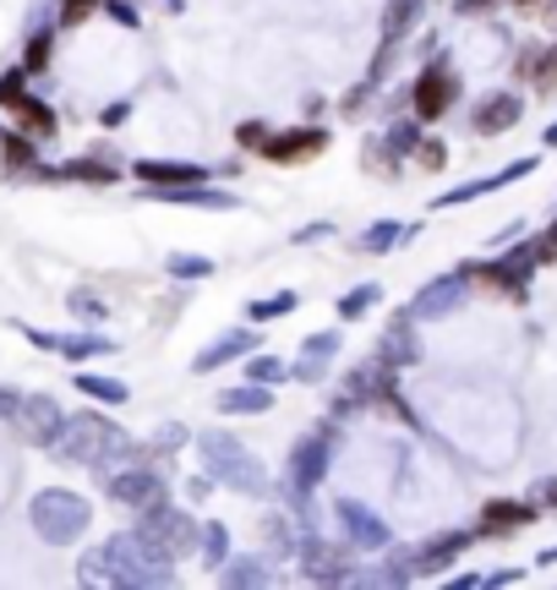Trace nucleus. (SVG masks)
<instances>
[{"instance_id": "nucleus-55", "label": "nucleus", "mask_w": 557, "mask_h": 590, "mask_svg": "<svg viewBox=\"0 0 557 590\" xmlns=\"http://www.w3.org/2000/svg\"><path fill=\"white\" fill-rule=\"evenodd\" d=\"M541 497H546V503H557V475H546V481H541Z\"/></svg>"}, {"instance_id": "nucleus-51", "label": "nucleus", "mask_w": 557, "mask_h": 590, "mask_svg": "<svg viewBox=\"0 0 557 590\" xmlns=\"http://www.w3.org/2000/svg\"><path fill=\"white\" fill-rule=\"evenodd\" d=\"M328 236H334V225H306L295 241H301V246H312V241H328Z\"/></svg>"}, {"instance_id": "nucleus-33", "label": "nucleus", "mask_w": 557, "mask_h": 590, "mask_svg": "<svg viewBox=\"0 0 557 590\" xmlns=\"http://www.w3.org/2000/svg\"><path fill=\"white\" fill-rule=\"evenodd\" d=\"M77 388H83L88 399H99V405H126V399H132V388H126L121 377H105V372H77Z\"/></svg>"}, {"instance_id": "nucleus-17", "label": "nucleus", "mask_w": 557, "mask_h": 590, "mask_svg": "<svg viewBox=\"0 0 557 590\" xmlns=\"http://www.w3.org/2000/svg\"><path fill=\"white\" fill-rule=\"evenodd\" d=\"M148 203H170V208H241L235 192H219L208 181H186V186H143Z\"/></svg>"}, {"instance_id": "nucleus-5", "label": "nucleus", "mask_w": 557, "mask_h": 590, "mask_svg": "<svg viewBox=\"0 0 557 590\" xmlns=\"http://www.w3.org/2000/svg\"><path fill=\"white\" fill-rule=\"evenodd\" d=\"M470 290H475V274H470V263H459V268H448V274L426 279L404 312H410L415 323H437V317H453V312L470 301Z\"/></svg>"}, {"instance_id": "nucleus-30", "label": "nucleus", "mask_w": 557, "mask_h": 590, "mask_svg": "<svg viewBox=\"0 0 557 590\" xmlns=\"http://www.w3.org/2000/svg\"><path fill=\"white\" fill-rule=\"evenodd\" d=\"M56 356L83 366V361H94V356H116V339H105V334H61Z\"/></svg>"}, {"instance_id": "nucleus-18", "label": "nucleus", "mask_w": 557, "mask_h": 590, "mask_svg": "<svg viewBox=\"0 0 557 590\" xmlns=\"http://www.w3.org/2000/svg\"><path fill=\"white\" fill-rule=\"evenodd\" d=\"M421 17H426V0H388V12H383V50H377V67H383V61H388V56H393V50L415 34V23H421ZM377 67H372V72H377Z\"/></svg>"}, {"instance_id": "nucleus-23", "label": "nucleus", "mask_w": 557, "mask_h": 590, "mask_svg": "<svg viewBox=\"0 0 557 590\" xmlns=\"http://www.w3.org/2000/svg\"><path fill=\"white\" fill-rule=\"evenodd\" d=\"M7 110H12V121H17V132H28V137H56V132H61V121H56V110H50L45 99H34L28 88H23V94H17V99L7 105Z\"/></svg>"}, {"instance_id": "nucleus-48", "label": "nucleus", "mask_w": 557, "mask_h": 590, "mask_svg": "<svg viewBox=\"0 0 557 590\" xmlns=\"http://www.w3.org/2000/svg\"><path fill=\"white\" fill-rule=\"evenodd\" d=\"M17 410H23V394L17 388H0V421H12Z\"/></svg>"}, {"instance_id": "nucleus-52", "label": "nucleus", "mask_w": 557, "mask_h": 590, "mask_svg": "<svg viewBox=\"0 0 557 590\" xmlns=\"http://www.w3.org/2000/svg\"><path fill=\"white\" fill-rule=\"evenodd\" d=\"M481 7H492V0H453V12H459V17H470V12H481Z\"/></svg>"}, {"instance_id": "nucleus-27", "label": "nucleus", "mask_w": 557, "mask_h": 590, "mask_svg": "<svg viewBox=\"0 0 557 590\" xmlns=\"http://www.w3.org/2000/svg\"><path fill=\"white\" fill-rule=\"evenodd\" d=\"M410 323H415V317L404 312V317H399V323H393V328L383 334V345H377V356H383L388 366H410V361H421V345H415V334H410Z\"/></svg>"}, {"instance_id": "nucleus-12", "label": "nucleus", "mask_w": 557, "mask_h": 590, "mask_svg": "<svg viewBox=\"0 0 557 590\" xmlns=\"http://www.w3.org/2000/svg\"><path fill=\"white\" fill-rule=\"evenodd\" d=\"M154 541H165L175 557H186L197 541H203V525L192 519V514H181V508H170V503H159V508H143V519H137Z\"/></svg>"}, {"instance_id": "nucleus-9", "label": "nucleus", "mask_w": 557, "mask_h": 590, "mask_svg": "<svg viewBox=\"0 0 557 590\" xmlns=\"http://www.w3.org/2000/svg\"><path fill=\"white\" fill-rule=\"evenodd\" d=\"M334 525H339V535H344L355 552H383V546L393 541L388 519H383L377 508H366L361 497H339V503H334Z\"/></svg>"}, {"instance_id": "nucleus-53", "label": "nucleus", "mask_w": 557, "mask_h": 590, "mask_svg": "<svg viewBox=\"0 0 557 590\" xmlns=\"http://www.w3.org/2000/svg\"><path fill=\"white\" fill-rule=\"evenodd\" d=\"M519 579V568H497V574H486V585H513Z\"/></svg>"}, {"instance_id": "nucleus-25", "label": "nucleus", "mask_w": 557, "mask_h": 590, "mask_svg": "<svg viewBox=\"0 0 557 590\" xmlns=\"http://www.w3.org/2000/svg\"><path fill=\"white\" fill-rule=\"evenodd\" d=\"M535 514H530V503H513V497H497V503H486V514H481V535H502V530H524Z\"/></svg>"}, {"instance_id": "nucleus-45", "label": "nucleus", "mask_w": 557, "mask_h": 590, "mask_svg": "<svg viewBox=\"0 0 557 590\" xmlns=\"http://www.w3.org/2000/svg\"><path fill=\"white\" fill-rule=\"evenodd\" d=\"M415 159H421L426 170H443V165H448V148H443V137H421V148H415Z\"/></svg>"}, {"instance_id": "nucleus-42", "label": "nucleus", "mask_w": 557, "mask_h": 590, "mask_svg": "<svg viewBox=\"0 0 557 590\" xmlns=\"http://www.w3.org/2000/svg\"><path fill=\"white\" fill-rule=\"evenodd\" d=\"M105 0H61V28H77L83 17H94Z\"/></svg>"}, {"instance_id": "nucleus-7", "label": "nucleus", "mask_w": 557, "mask_h": 590, "mask_svg": "<svg viewBox=\"0 0 557 590\" xmlns=\"http://www.w3.org/2000/svg\"><path fill=\"white\" fill-rule=\"evenodd\" d=\"M535 263H541V252H535V241H524L519 252H497V257H486V263H470V274H475V285H486V290L519 301L524 285H530V274H535Z\"/></svg>"}, {"instance_id": "nucleus-56", "label": "nucleus", "mask_w": 557, "mask_h": 590, "mask_svg": "<svg viewBox=\"0 0 557 590\" xmlns=\"http://www.w3.org/2000/svg\"><path fill=\"white\" fill-rule=\"evenodd\" d=\"M535 563H541V568H552V563H557V546H546V552H541Z\"/></svg>"}, {"instance_id": "nucleus-15", "label": "nucleus", "mask_w": 557, "mask_h": 590, "mask_svg": "<svg viewBox=\"0 0 557 590\" xmlns=\"http://www.w3.org/2000/svg\"><path fill=\"white\" fill-rule=\"evenodd\" d=\"M17 426H23V437H28V443L56 448V437H61V426H66V410H61V399H50V394H23Z\"/></svg>"}, {"instance_id": "nucleus-46", "label": "nucleus", "mask_w": 557, "mask_h": 590, "mask_svg": "<svg viewBox=\"0 0 557 590\" xmlns=\"http://www.w3.org/2000/svg\"><path fill=\"white\" fill-rule=\"evenodd\" d=\"M105 12H110L121 28H137V23H143V12L132 7V0H105Z\"/></svg>"}, {"instance_id": "nucleus-6", "label": "nucleus", "mask_w": 557, "mask_h": 590, "mask_svg": "<svg viewBox=\"0 0 557 590\" xmlns=\"http://www.w3.org/2000/svg\"><path fill=\"white\" fill-rule=\"evenodd\" d=\"M105 481V492L116 497V503H126V508H159V503H170V486H165V470L154 465V459H132V465H121V470H110V475H99Z\"/></svg>"}, {"instance_id": "nucleus-16", "label": "nucleus", "mask_w": 557, "mask_h": 590, "mask_svg": "<svg viewBox=\"0 0 557 590\" xmlns=\"http://www.w3.org/2000/svg\"><path fill=\"white\" fill-rule=\"evenodd\" d=\"M252 350H257V323L230 328V334H219L214 345H203V350L192 356V372H197V377H208V372H219V366H230V361H246Z\"/></svg>"}, {"instance_id": "nucleus-57", "label": "nucleus", "mask_w": 557, "mask_h": 590, "mask_svg": "<svg viewBox=\"0 0 557 590\" xmlns=\"http://www.w3.org/2000/svg\"><path fill=\"white\" fill-rule=\"evenodd\" d=\"M546 148H557V121H552V127H546Z\"/></svg>"}, {"instance_id": "nucleus-21", "label": "nucleus", "mask_w": 557, "mask_h": 590, "mask_svg": "<svg viewBox=\"0 0 557 590\" xmlns=\"http://www.w3.org/2000/svg\"><path fill=\"white\" fill-rule=\"evenodd\" d=\"M334 356H339V334L334 328H323V334H306L301 339V356H295V383H323L328 377V366H334Z\"/></svg>"}, {"instance_id": "nucleus-13", "label": "nucleus", "mask_w": 557, "mask_h": 590, "mask_svg": "<svg viewBox=\"0 0 557 590\" xmlns=\"http://www.w3.org/2000/svg\"><path fill=\"white\" fill-rule=\"evenodd\" d=\"M519 116H524V99H519L513 88H492V94L475 99L470 127H475V137H502V132L519 127Z\"/></svg>"}, {"instance_id": "nucleus-29", "label": "nucleus", "mask_w": 557, "mask_h": 590, "mask_svg": "<svg viewBox=\"0 0 557 590\" xmlns=\"http://www.w3.org/2000/svg\"><path fill=\"white\" fill-rule=\"evenodd\" d=\"M0 148H7V181H17V176H45L39 159H34V137H28V132H7V137H0Z\"/></svg>"}, {"instance_id": "nucleus-19", "label": "nucleus", "mask_w": 557, "mask_h": 590, "mask_svg": "<svg viewBox=\"0 0 557 590\" xmlns=\"http://www.w3.org/2000/svg\"><path fill=\"white\" fill-rule=\"evenodd\" d=\"M132 176L143 186H186V181H214L208 165H192V159H137Z\"/></svg>"}, {"instance_id": "nucleus-24", "label": "nucleus", "mask_w": 557, "mask_h": 590, "mask_svg": "<svg viewBox=\"0 0 557 590\" xmlns=\"http://www.w3.org/2000/svg\"><path fill=\"white\" fill-rule=\"evenodd\" d=\"M214 405H219V416H263V410H274V388L246 377V388H225Z\"/></svg>"}, {"instance_id": "nucleus-26", "label": "nucleus", "mask_w": 557, "mask_h": 590, "mask_svg": "<svg viewBox=\"0 0 557 590\" xmlns=\"http://www.w3.org/2000/svg\"><path fill=\"white\" fill-rule=\"evenodd\" d=\"M219 579H225L230 590H252V585H268L274 568L263 563V552H235V557L219 568Z\"/></svg>"}, {"instance_id": "nucleus-38", "label": "nucleus", "mask_w": 557, "mask_h": 590, "mask_svg": "<svg viewBox=\"0 0 557 590\" xmlns=\"http://www.w3.org/2000/svg\"><path fill=\"white\" fill-rule=\"evenodd\" d=\"M415 148H421V116H415V121H393V127H388V154L404 159V154H415Z\"/></svg>"}, {"instance_id": "nucleus-47", "label": "nucleus", "mask_w": 557, "mask_h": 590, "mask_svg": "<svg viewBox=\"0 0 557 590\" xmlns=\"http://www.w3.org/2000/svg\"><path fill=\"white\" fill-rule=\"evenodd\" d=\"M235 137H241V148H263V143H268V127H263V121H257V127L246 121V127H241Z\"/></svg>"}, {"instance_id": "nucleus-41", "label": "nucleus", "mask_w": 557, "mask_h": 590, "mask_svg": "<svg viewBox=\"0 0 557 590\" xmlns=\"http://www.w3.org/2000/svg\"><path fill=\"white\" fill-rule=\"evenodd\" d=\"M524 72L541 77V88H552V83H557V45H552L546 56H524Z\"/></svg>"}, {"instance_id": "nucleus-22", "label": "nucleus", "mask_w": 557, "mask_h": 590, "mask_svg": "<svg viewBox=\"0 0 557 590\" xmlns=\"http://www.w3.org/2000/svg\"><path fill=\"white\" fill-rule=\"evenodd\" d=\"M323 148H328V132L306 127V132H279V137H268V143H263V159H268V165H295V159H312V154H323Z\"/></svg>"}, {"instance_id": "nucleus-2", "label": "nucleus", "mask_w": 557, "mask_h": 590, "mask_svg": "<svg viewBox=\"0 0 557 590\" xmlns=\"http://www.w3.org/2000/svg\"><path fill=\"white\" fill-rule=\"evenodd\" d=\"M56 459H72V465H94L99 475H110V470H121V465H132V459H148V448H137L110 416H99V410H77V416H66V426H61V437H56V448H50Z\"/></svg>"}, {"instance_id": "nucleus-60", "label": "nucleus", "mask_w": 557, "mask_h": 590, "mask_svg": "<svg viewBox=\"0 0 557 590\" xmlns=\"http://www.w3.org/2000/svg\"><path fill=\"white\" fill-rule=\"evenodd\" d=\"M0 137H7V132H0Z\"/></svg>"}, {"instance_id": "nucleus-59", "label": "nucleus", "mask_w": 557, "mask_h": 590, "mask_svg": "<svg viewBox=\"0 0 557 590\" xmlns=\"http://www.w3.org/2000/svg\"><path fill=\"white\" fill-rule=\"evenodd\" d=\"M519 7H535V0H519Z\"/></svg>"}, {"instance_id": "nucleus-28", "label": "nucleus", "mask_w": 557, "mask_h": 590, "mask_svg": "<svg viewBox=\"0 0 557 590\" xmlns=\"http://www.w3.org/2000/svg\"><path fill=\"white\" fill-rule=\"evenodd\" d=\"M410 230L399 225V219H372L366 230H361V241H355V252H366V257H388L399 241H404Z\"/></svg>"}, {"instance_id": "nucleus-49", "label": "nucleus", "mask_w": 557, "mask_h": 590, "mask_svg": "<svg viewBox=\"0 0 557 590\" xmlns=\"http://www.w3.org/2000/svg\"><path fill=\"white\" fill-rule=\"evenodd\" d=\"M214 486H219L214 475H192V481H186V497H192V503H203V497H208Z\"/></svg>"}, {"instance_id": "nucleus-40", "label": "nucleus", "mask_w": 557, "mask_h": 590, "mask_svg": "<svg viewBox=\"0 0 557 590\" xmlns=\"http://www.w3.org/2000/svg\"><path fill=\"white\" fill-rule=\"evenodd\" d=\"M186 443H192V432H186L181 421H165V426L154 432V443H148V459H154V454H175V448H186Z\"/></svg>"}, {"instance_id": "nucleus-39", "label": "nucleus", "mask_w": 557, "mask_h": 590, "mask_svg": "<svg viewBox=\"0 0 557 590\" xmlns=\"http://www.w3.org/2000/svg\"><path fill=\"white\" fill-rule=\"evenodd\" d=\"M284 372H290V366H284L279 356H257V350L246 356V377H252V383H268V388H274V383H284Z\"/></svg>"}, {"instance_id": "nucleus-44", "label": "nucleus", "mask_w": 557, "mask_h": 590, "mask_svg": "<svg viewBox=\"0 0 557 590\" xmlns=\"http://www.w3.org/2000/svg\"><path fill=\"white\" fill-rule=\"evenodd\" d=\"M72 312H77V317H88V323H105V312H110V306H105L94 290H77V296H72Z\"/></svg>"}, {"instance_id": "nucleus-3", "label": "nucleus", "mask_w": 557, "mask_h": 590, "mask_svg": "<svg viewBox=\"0 0 557 590\" xmlns=\"http://www.w3.org/2000/svg\"><path fill=\"white\" fill-rule=\"evenodd\" d=\"M197 454H203V470H208L219 486L246 492V497H263V492H268V470H263V459H257L235 432H225V426L203 432V437H197Z\"/></svg>"}, {"instance_id": "nucleus-11", "label": "nucleus", "mask_w": 557, "mask_h": 590, "mask_svg": "<svg viewBox=\"0 0 557 590\" xmlns=\"http://www.w3.org/2000/svg\"><path fill=\"white\" fill-rule=\"evenodd\" d=\"M453 99H459V77L448 72V61H426V72H421L415 88H410L415 116H421V121H443Z\"/></svg>"}, {"instance_id": "nucleus-34", "label": "nucleus", "mask_w": 557, "mask_h": 590, "mask_svg": "<svg viewBox=\"0 0 557 590\" xmlns=\"http://www.w3.org/2000/svg\"><path fill=\"white\" fill-rule=\"evenodd\" d=\"M377 301H383V285H372V279H366V285H355V290H344L334 312H339V323H355V317H366V312H372Z\"/></svg>"}, {"instance_id": "nucleus-58", "label": "nucleus", "mask_w": 557, "mask_h": 590, "mask_svg": "<svg viewBox=\"0 0 557 590\" xmlns=\"http://www.w3.org/2000/svg\"><path fill=\"white\" fill-rule=\"evenodd\" d=\"M165 7H170V12H181V7H186V0H165Z\"/></svg>"}, {"instance_id": "nucleus-8", "label": "nucleus", "mask_w": 557, "mask_h": 590, "mask_svg": "<svg viewBox=\"0 0 557 590\" xmlns=\"http://www.w3.org/2000/svg\"><path fill=\"white\" fill-rule=\"evenodd\" d=\"M350 552H355L350 541L301 535V546H295V563H301V574H306V579H317V585H350V574H355Z\"/></svg>"}, {"instance_id": "nucleus-31", "label": "nucleus", "mask_w": 557, "mask_h": 590, "mask_svg": "<svg viewBox=\"0 0 557 590\" xmlns=\"http://www.w3.org/2000/svg\"><path fill=\"white\" fill-rule=\"evenodd\" d=\"M56 181H88V186H110V181H121V165L72 159V165H56Z\"/></svg>"}, {"instance_id": "nucleus-1", "label": "nucleus", "mask_w": 557, "mask_h": 590, "mask_svg": "<svg viewBox=\"0 0 557 590\" xmlns=\"http://www.w3.org/2000/svg\"><path fill=\"white\" fill-rule=\"evenodd\" d=\"M77 579L83 585H126V590L175 585V552L165 541H154L143 525H132V530H116L105 546L83 552Z\"/></svg>"}, {"instance_id": "nucleus-43", "label": "nucleus", "mask_w": 557, "mask_h": 590, "mask_svg": "<svg viewBox=\"0 0 557 590\" xmlns=\"http://www.w3.org/2000/svg\"><path fill=\"white\" fill-rule=\"evenodd\" d=\"M28 77H34L28 67H12L7 77H0V110H7V105H12V99H17L23 88H28Z\"/></svg>"}, {"instance_id": "nucleus-10", "label": "nucleus", "mask_w": 557, "mask_h": 590, "mask_svg": "<svg viewBox=\"0 0 557 590\" xmlns=\"http://www.w3.org/2000/svg\"><path fill=\"white\" fill-rule=\"evenodd\" d=\"M328 465H334V432H328V426L295 437V448H290V486L317 492L323 475H328Z\"/></svg>"}, {"instance_id": "nucleus-37", "label": "nucleus", "mask_w": 557, "mask_h": 590, "mask_svg": "<svg viewBox=\"0 0 557 590\" xmlns=\"http://www.w3.org/2000/svg\"><path fill=\"white\" fill-rule=\"evenodd\" d=\"M56 34H61L56 23H50V28H28V50H23V67H28V72H45V67H50Z\"/></svg>"}, {"instance_id": "nucleus-4", "label": "nucleus", "mask_w": 557, "mask_h": 590, "mask_svg": "<svg viewBox=\"0 0 557 590\" xmlns=\"http://www.w3.org/2000/svg\"><path fill=\"white\" fill-rule=\"evenodd\" d=\"M28 519H34L39 541H50V546H72V541L88 535V525H94V503H88L83 492H72V486H45V492L28 503Z\"/></svg>"}, {"instance_id": "nucleus-32", "label": "nucleus", "mask_w": 557, "mask_h": 590, "mask_svg": "<svg viewBox=\"0 0 557 590\" xmlns=\"http://www.w3.org/2000/svg\"><path fill=\"white\" fill-rule=\"evenodd\" d=\"M197 546H203V563H208V574H214V568H225V563L235 557V546H230V525H225V519H208Z\"/></svg>"}, {"instance_id": "nucleus-50", "label": "nucleus", "mask_w": 557, "mask_h": 590, "mask_svg": "<svg viewBox=\"0 0 557 590\" xmlns=\"http://www.w3.org/2000/svg\"><path fill=\"white\" fill-rule=\"evenodd\" d=\"M126 116H132V105H126V99H116V105H110L99 121H105V127H126Z\"/></svg>"}, {"instance_id": "nucleus-14", "label": "nucleus", "mask_w": 557, "mask_h": 590, "mask_svg": "<svg viewBox=\"0 0 557 590\" xmlns=\"http://www.w3.org/2000/svg\"><path fill=\"white\" fill-rule=\"evenodd\" d=\"M475 535H481V530H443V535H432V541L410 546V552H404V563H410V574H415V579L443 574L459 552H470V541H475Z\"/></svg>"}, {"instance_id": "nucleus-20", "label": "nucleus", "mask_w": 557, "mask_h": 590, "mask_svg": "<svg viewBox=\"0 0 557 590\" xmlns=\"http://www.w3.org/2000/svg\"><path fill=\"white\" fill-rule=\"evenodd\" d=\"M524 176H535V159H513V165H502L497 176H481V181H464V186H453V192H443L432 208H459V203H475V197H486V192H497V186H508V181H524Z\"/></svg>"}, {"instance_id": "nucleus-36", "label": "nucleus", "mask_w": 557, "mask_h": 590, "mask_svg": "<svg viewBox=\"0 0 557 590\" xmlns=\"http://www.w3.org/2000/svg\"><path fill=\"white\" fill-rule=\"evenodd\" d=\"M165 274H170V279H181V285H192V279H208V274H214V257H197V252H170V257H165Z\"/></svg>"}, {"instance_id": "nucleus-54", "label": "nucleus", "mask_w": 557, "mask_h": 590, "mask_svg": "<svg viewBox=\"0 0 557 590\" xmlns=\"http://www.w3.org/2000/svg\"><path fill=\"white\" fill-rule=\"evenodd\" d=\"M475 585H486L481 574H453V590H475Z\"/></svg>"}, {"instance_id": "nucleus-35", "label": "nucleus", "mask_w": 557, "mask_h": 590, "mask_svg": "<svg viewBox=\"0 0 557 590\" xmlns=\"http://www.w3.org/2000/svg\"><path fill=\"white\" fill-rule=\"evenodd\" d=\"M295 306H301L295 290H274V296H263V301L246 306V323H279V317H290Z\"/></svg>"}]
</instances>
